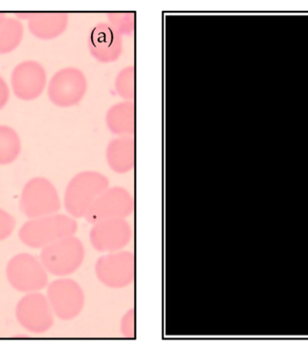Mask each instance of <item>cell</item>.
Segmentation results:
<instances>
[{"mask_svg":"<svg viewBox=\"0 0 308 350\" xmlns=\"http://www.w3.org/2000/svg\"><path fill=\"white\" fill-rule=\"evenodd\" d=\"M110 187V180L95 170L79 173L70 182L65 198L68 212L76 218L85 217L86 213Z\"/></svg>","mask_w":308,"mask_h":350,"instance_id":"obj_1","label":"cell"},{"mask_svg":"<svg viewBox=\"0 0 308 350\" xmlns=\"http://www.w3.org/2000/svg\"><path fill=\"white\" fill-rule=\"evenodd\" d=\"M49 255L51 271L57 275H70L84 263L85 249L78 238L68 236L57 241L51 247Z\"/></svg>","mask_w":308,"mask_h":350,"instance_id":"obj_5","label":"cell"},{"mask_svg":"<svg viewBox=\"0 0 308 350\" xmlns=\"http://www.w3.org/2000/svg\"><path fill=\"white\" fill-rule=\"evenodd\" d=\"M135 140L133 136L114 139L107 145L105 159L108 167L118 174H127L135 167Z\"/></svg>","mask_w":308,"mask_h":350,"instance_id":"obj_8","label":"cell"},{"mask_svg":"<svg viewBox=\"0 0 308 350\" xmlns=\"http://www.w3.org/2000/svg\"><path fill=\"white\" fill-rule=\"evenodd\" d=\"M133 208L135 201L127 189L110 187L94 202L84 218L91 224L110 219H127L132 215Z\"/></svg>","mask_w":308,"mask_h":350,"instance_id":"obj_3","label":"cell"},{"mask_svg":"<svg viewBox=\"0 0 308 350\" xmlns=\"http://www.w3.org/2000/svg\"><path fill=\"white\" fill-rule=\"evenodd\" d=\"M108 25L120 36L130 35L135 27V16L132 13H115L108 16Z\"/></svg>","mask_w":308,"mask_h":350,"instance_id":"obj_11","label":"cell"},{"mask_svg":"<svg viewBox=\"0 0 308 350\" xmlns=\"http://www.w3.org/2000/svg\"><path fill=\"white\" fill-rule=\"evenodd\" d=\"M115 88L118 95L125 101H132L135 98V69L133 67L124 68L116 76Z\"/></svg>","mask_w":308,"mask_h":350,"instance_id":"obj_10","label":"cell"},{"mask_svg":"<svg viewBox=\"0 0 308 350\" xmlns=\"http://www.w3.org/2000/svg\"><path fill=\"white\" fill-rule=\"evenodd\" d=\"M135 310L130 309L129 311L123 315L121 321H120V332H121L123 337L125 338H135Z\"/></svg>","mask_w":308,"mask_h":350,"instance_id":"obj_12","label":"cell"},{"mask_svg":"<svg viewBox=\"0 0 308 350\" xmlns=\"http://www.w3.org/2000/svg\"><path fill=\"white\" fill-rule=\"evenodd\" d=\"M108 130L118 137L133 136L135 133V105L132 101H124L114 105L105 116Z\"/></svg>","mask_w":308,"mask_h":350,"instance_id":"obj_9","label":"cell"},{"mask_svg":"<svg viewBox=\"0 0 308 350\" xmlns=\"http://www.w3.org/2000/svg\"><path fill=\"white\" fill-rule=\"evenodd\" d=\"M133 230L127 219H110L92 224L90 232L91 245L97 252H120L132 241Z\"/></svg>","mask_w":308,"mask_h":350,"instance_id":"obj_4","label":"cell"},{"mask_svg":"<svg viewBox=\"0 0 308 350\" xmlns=\"http://www.w3.org/2000/svg\"><path fill=\"white\" fill-rule=\"evenodd\" d=\"M51 291L54 308L60 318L73 320L81 314L85 306V295L77 282L60 280L54 284Z\"/></svg>","mask_w":308,"mask_h":350,"instance_id":"obj_7","label":"cell"},{"mask_svg":"<svg viewBox=\"0 0 308 350\" xmlns=\"http://www.w3.org/2000/svg\"><path fill=\"white\" fill-rule=\"evenodd\" d=\"M135 255L127 250L107 253L97 260L96 278L108 288H125L135 280Z\"/></svg>","mask_w":308,"mask_h":350,"instance_id":"obj_2","label":"cell"},{"mask_svg":"<svg viewBox=\"0 0 308 350\" xmlns=\"http://www.w3.org/2000/svg\"><path fill=\"white\" fill-rule=\"evenodd\" d=\"M91 55L102 64L118 61L123 53L121 36L108 23H101L93 28L88 40Z\"/></svg>","mask_w":308,"mask_h":350,"instance_id":"obj_6","label":"cell"}]
</instances>
